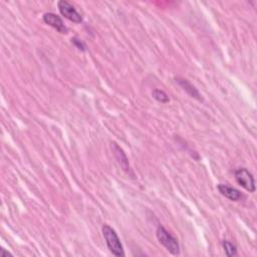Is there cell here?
<instances>
[{
    "label": "cell",
    "mask_w": 257,
    "mask_h": 257,
    "mask_svg": "<svg viewBox=\"0 0 257 257\" xmlns=\"http://www.w3.org/2000/svg\"><path fill=\"white\" fill-rule=\"evenodd\" d=\"M102 232L104 235V238L106 240L107 246L110 249V251L117 257H123L125 256V251L123 244L118 238L117 232L108 224H104L102 227Z\"/></svg>",
    "instance_id": "cell-1"
},
{
    "label": "cell",
    "mask_w": 257,
    "mask_h": 257,
    "mask_svg": "<svg viewBox=\"0 0 257 257\" xmlns=\"http://www.w3.org/2000/svg\"><path fill=\"white\" fill-rule=\"evenodd\" d=\"M156 236L159 242L173 255L180 254V245L177 238L162 225H159L156 230Z\"/></svg>",
    "instance_id": "cell-2"
},
{
    "label": "cell",
    "mask_w": 257,
    "mask_h": 257,
    "mask_svg": "<svg viewBox=\"0 0 257 257\" xmlns=\"http://www.w3.org/2000/svg\"><path fill=\"white\" fill-rule=\"evenodd\" d=\"M236 182L250 193L255 192V181L253 175L246 168L237 169L234 173Z\"/></svg>",
    "instance_id": "cell-3"
},
{
    "label": "cell",
    "mask_w": 257,
    "mask_h": 257,
    "mask_svg": "<svg viewBox=\"0 0 257 257\" xmlns=\"http://www.w3.org/2000/svg\"><path fill=\"white\" fill-rule=\"evenodd\" d=\"M57 6L59 9V12L63 16H65L69 21L74 23H83V17L81 13L74 8L72 4L66 1V0H61L57 2Z\"/></svg>",
    "instance_id": "cell-4"
},
{
    "label": "cell",
    "mask_w": 257,
    "mask_h": 257,
    "mask_svg": "<svg viewBox=\"0 0 257 257\" xmlns=\"http://www.w3.org/2000/svg\"><path fill=\"white\" fill-rule=\"evenodd\" d=\"M44 22L53 27L54 29H56L59 33H63V34H67L69 29L68 27L65 25L63 19L59 17L57 14L53 13V12H47L44 14Z\"/></svg>",
    "instance_id": "cell-5"
},
{
    "label": "cell",
    "mask_w": 257,
    "mask_h": 257,
    "mask_svg": "<svg viewBox=\"0 0 257 257\" xmlns=\"http://www.w3.org/2000/svg\"><path fill=\"white\" fill-rule=\"evenodd\" d=\"M112 149H113V152H114V155L116 157V159L118 163V165H120L122 167V169L128 174V175H131L132 177H135L133 171H132V168L129 164V160L128 158L125 154V152L123 151V149L118 146L117 144L116 143H112Z\"/></svg>",
    "instance_id": "cell-6"
},
{
    "label": "cell",
    "mask_w": 257,
    "mask_h": 257,
    "mask_svg": "<svg viewBox=\"0 0 257 257\" xmlns=\"http://www.w3.org/2000/svg\"><path fill=\"white\" fill-rule=\"evenodd\" d=\"M217 189L221 193V195H223L224 197H226L227 199L231 200V201H240L244 198L243 194L236 188L230 187L228 185L225 184H219L217 186Z\"/></svg>",
    "instance_id": "cell-7"
},
{
    "label": "cell",
    "mask_w": 257,
    "mask_h": 257,
    "mask_svg": "<svg viewBox=\"0 0 257 257\" xmlns=\"http://www.w3.org/2000/svg\"><path fill=\"white\" fill-rule=\"evenodd\" d=\"M176 83L179 85L188 94H190L192 97L196 98V100L198 101H203L202 98V95L201 93H199V91L196 89V87H194L188 80H186V78H183V77H176L175 78Z\"/></svg>",
    "instance_id": "cell-8"
},
{
    "label": "cell",
    "mask_w": 257,
    "mask_h": 257,
    "mask_svg": "<svg viewBox=\"0 0 257 257\" xmlns=\"http://www.w3.org/2000/svg\"><path fill=\"white\" fill-rule=\"evenodd\" d=\"M152 95L157 102H159L161 104H167L170 101L168 94L162 90H158V89L154 90L152 93Z\"/></svg>",
    "instance_id": "cell-9"
},
{
    "label": "cell",
    "mask_w": 257,
    "mask_h": 257,
    "mask_svg": "<svg viewBox=\"0 0 257 257\" xmlns=\"http://www.w3.org/2000/svg\"><path fill=\"white\" fill-rule=\"evenodd\" d=\"M222 246H223V249H224V251L228 257L236 256L237 253H238V251H237L236 245H234L232 242H230L228 240H223Z\"/></svg>",
    "instance_id": "cell-10"
},
{
    "label": "cell",
    "mask_w": 257,
    "mask_h": 257,
    "mask_svg": "<svg viewBox=\"0 0 257 257\" xmlns=\"http://www.w3.org/2000/svg\"><path fill=\"white\" fill-rule=\"evenodd\" d=\"M71 43L74 45V47H75L77 49H80V50H82V51H86L87 47H86L85 43L82 41V39H80V38L75 36V37L71 38Z\"/></svg>",
    "instance_id": "cell-11"
},
{
    "label": "cell",
    "mask_w": 257,
    "mask_h": 257,
    "mask_svg": "<svg viewBox=\"0 0 257 257\" xmlns=\"http://www.w3.org/2000/svg\"><path fill=\"white\" fill-rule=\"evenodd\" d=\"M8 256H12V255L5 249H0V257H8Z\"/></svg>",
    "instance_id": "cell-12"
}]
</instances>
